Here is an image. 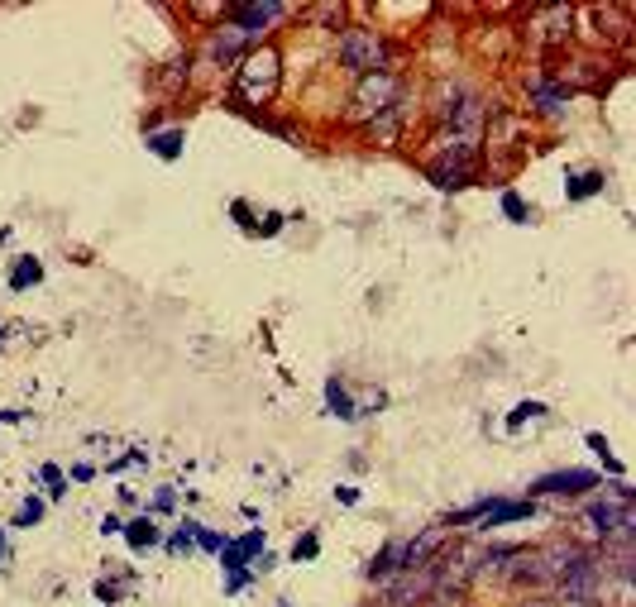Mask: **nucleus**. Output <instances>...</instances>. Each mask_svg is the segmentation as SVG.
Returning <instances> with one entry per match:
<instances>
[{
    "label": "nucleus",
    "instance_id": "f257e3e1",
    "mask_svg": "<svg viewBox=\"0 0 636 607\" xmlns=\"http://www.w3.org/2000/svg\"><path fill=\"white\" fill-rule=\"evenodd\" d=\"M340 63L350 67L354 77H373V72H388V39L378 29L354 24L340 34Z\"/></svg>",
    "mask_w": 636,
    "mask_h": 607
},
{
    "label": "nucleus",
    "instance_id": "dca6fc26",
    "mask_svg": "<svg viewBox=\"0 0 636 607\" xmlns=\"http://www.w3.org/2000/svg\"><path fill=\"white\" fill-rule=\"evenodd\" d=\"M503 206H507V216H517V220L527 216V211H522V201H517V196H503Z\"/></svg>",
    "mask_w": 636,
    "mask_h": 607
},
{
    "label": "nucleus",
    "instance_id": "9d476101",
    "mask_svg": "<svg viewBox=\"0 0 636 607\" xmlns=\"http://www.w3.org/2000/svg\"><path fill=\"white\" fill-rule=\"evenodd\" d=\"M536 101H541V110H560V101H565V91L541 87V91H536Z\"/></svg>",
    "mask_w": 636,
    "mask_h": 607
},
{
    "label": "nucleus",
    "instance_id": "9b49d317",
    "mask_svg": "<svg viewBox=\"0 0 636 607\" xmlns=\"http://www.w3.org/2000/svg\"><path fill=\"white\" fill-rule=\"evenodd\" d=\"M598 187H603V177L589 173V177H579V182H574V192H570V196H589V192H598Z\"/></svg>",
    "mask_w": 636,
    "mask_h": 607
},
{
    "label": "nucleus",
    "instance_id": "4468645a",
    "mask_svg": "<svg viewBox=\"0 0 636 607\" xmlns=\"http://www.w3.org/2000/svg\"><path fill=\"white\" fill-rule=\"evenodd\" d=\"M517 607H555V598H546V593H531V598H522Z\"/></svg>",
    "mask_w": 636,
    "mask_h": 607
},
{
    "label": "nucleus",
    "instance_id": "f03ea898",
    "mask_svg": "<svg viewBox=\"0 0 636 607\" xmlns=\"http://www.w3.org/2000/svg\"><path fill=\"white\" fill-rule=\"evenodd\" d=\"M397 77L393 72H373V77H359V87H354V120H378V115H388L397 101Z\"/></svg>",
    "mask_w": 636,
    "mask_h": 607
},
{
    "label": "nucleus",
    "instance_id": "39448f33",
    "mask_svg": "<svg viewBox=\"0 0 636 607\" xmlns=\"http://www.w3.org/2000/svg\"><path fill=\"white\" fill-rule=\"evenodd\" d=\"M584 488H598V474H589V469H565V474H550L536 483V493H584Z\"/></svg>",
    "mask_w": 636,
    "mask_h": 607
},
{
    "label": "nucleus",
    "instance_id": "0eeeda50",
    "mask_svg": "<svg viewBox=\"0 0 636 607\" xmlns=\"http://www.w3.org/2000/svg\"><path fill=\"white\" fill-rule=\"evenodd\" d=\"M244 44H254V34H244L240 24H225V29H220V34H216V53H220V58H230V53H240Z\"/></svg>",
    "mask_w": 636,
    "mask_h": 607
},
{
    "label": "nucleus",
    "instance_id": "20e7f679",
    "mask_svg": "<svg viewBox=\"0 0 636 607\" xmlns=\"http://www.w3.org/2000/svg\"><path fill=\"white\" fill-rule=\"evenodd\" d=\"M503 579H512V584H527V588L550 584L546 564H541V550H536V555H527V550H517V555H512V564H507V574H503Z\"/></svg>",
    "mask_w": 636,
    "mask_h": 607
},
{
    "label": "nucleus",
    "instance_id": "6e6552de",
    "mask_svg": "<svg viewBox=\"0 0 636 607\" xmlns=\"http://www.w3.org/2000/svg\"><path fill=\"white\" fill-rule=\"evenodd\" d=\"M130 541H134V545H154V521H149V517L134 521V526H130Z\"/></svg>",
    "mask_w": 636,
    "mask_h": 607
},
{
    "label": "nucleus",
    "instance_id": "ddd939ff",
    "mask_svg": "<svg viewBox=\"0 0 636 607\" xmlns=\"http://www.w3.org/2000/svg\"><path fill=\"white\" fill-rule=\"evenodd\" d=\"M177 144H182V134H163V139H158V153H163V158H173Z\"/></svg>",
    "mask_w": 636,
    "mask_h": 607
},
{
    "label": "nucleus",
    "instance_id": "423d86ee",
    "mask_svg": "<svg viewBox=\"0 0 636 607\" xmlns=\"http://www.w3.org/2000/svg\"><path fill=\"white\" fill-rule=\"evenodd\" d=\"M402 569H407V541H393L364 574H369V579H388V574H402Z\"/></svg>",
    "mask_w": 636,
    "mask_h": 607
},
{
    "label": "nucleus",
    "instance_id": "f8f14e48",
    "mask_svg": "<svg viewBox=\"0 0 636 607\" xmlns=\"http://www.w3.org/2000/svg\"><path fill=\"white\" fill-rule=\"evenodd\" d=\"M24 282H39V263H24V268H15V287H24Z\"/></svg>",
    "mask_w": 636,
    "mask_h": 607
},
{
    "label": "nucleus",
    "instance_id": "f3484780",
    "mask_svg": "<svg viewBox=\"0 0 636 607\" xmlns=\"http://www.w3.org/2000/svg\"><path fill=\"white\" fill-rule=\"evenodd\" d=\"M373 607H388V603H373Z\"/></svg>",
    "mask_w": 636,
    "mask_h": 607
},
{
    "label": "nucleus",
    "instance_id": "1a4fd4ad",
    "mask_svg": "<svg viewBox=\"0 0 636 607\" xmlns=\"http://www.w3.org/2000/svg\"><path fill=\"white\" fill-rule=\"evenodd\" d=\"M326 397H330V407H340V416H354L350 412V397H345V388H340V383H330Z\"/></svg>",
    "mask_w": 636,
    "mask_h": 607
},
{
    "label": "nucleus",
    "instance_id": "7ed1b4c3",
    "mask_svg": "<svg viewBox=\"0 0 636 607\" xmlns=\"http://www.w3.org/2000/svg\"><path fill=\"white\" fill-rule=\"evenodd\" d=\"M240 87L249 101H268L273 96V87H278V58L273 53H259V58H249V63L240 67Z\"/></svg>",
    "mask_w": 636,
    "mask_h": 607
},
{
    "label": "nucleus",
    "instance_id": "2eb2a0df",
    "mask_svg": "<svg viewBox=\"0 0 636 607\" xmlns=\"http://www.w3.org/2000/svg\"><path fill=\"white\" fill-rule=\"evenodd\" d=\"M39 512H44V507H39V502H29V507L20 512V526H29V521H39Z\"/></svg>",
    "mask_w": 636,
    "mask_h": 607
}]
</instances>
